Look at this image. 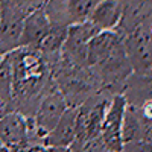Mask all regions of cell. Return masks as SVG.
<instances>
[{
  "instance_id": "1",
  "label": "cell",
  "mask_w": 152,
  "mask_h": 152,
  "mask_svg": "<svg viewBox=\"0 0 152 152\" xmlns=\"http://www.w3.org/2000/svg\"><path fill=\"white\" fill-rule=\"evenodd\" d=\"M96 67H97L96 76L99 75L104 82H107V84L120 82L129 73L128 53L125 52V49L120 44L105 59H102L99 64H96Z\"/></svg>"
},
{
  "instance_id": "2",
  "label": "cell",
  "mask_w": 152,
  "mask_h": 152,
  "mask_svg": "<svg viewBox=\"0 0 152 152\" xmlns=\"http://www.w3.org/2000/svg\"><path fill=\"white\" fill-rule=\"evenodd\" d=\"M67 110V100L59 91H50L44 99H41L37 114V125L41 131H53L56 123Z\"/></svg>"
},
{
  "instance_id": "3",
  "label": "cell",
  "mask_w": 152,
  "mask_h": 152,
  "mask_svg": "<svg viewBox=\"0 0 152 152\" xmlns=\"http://www.w3.org/2000/svg\"><path fill=\"white\" fill-rule=\"evenodd\" d=\"M123 110H125V99L122 96H117L114 99L113 105L110 107L107 119L104 120L102 125L104 140L111 149L120 148V126H122Z\"/></svg>"
},
{
  "instance_id": "4",
  "label": "cell",
  "mask_w": 152,
  "mask_h": 152,
  "mask_svg": "<svg viewBox=\"0 0 152 152\" xmlns=\"http://www.w3.org/2000/svg\"><path fill=\"white\" fill-rule=\"evenodd\" d=\"M49 31H50L49 20L43 14V11L32 12L23 21V29H21V35H20V46L40 43Z\"/></svg>"
},
{
  "instance_id": "5",
  "label": "cell",
  "mask_w": 152,
  "mask_h": 152,
  "mask_svg": "<svg viewBox=\"0 0 152 152\" xmlns=\"http://www.w3.org/2000/svg\"><path fill=\"white\" fill-rule=\"evenodd\" d=\"M26 137V123L18 113H6L0 117V140L5 145L18 146Z\"/></svg>"
},
{
  "instance_id": "6",
  "label": "cell",
  "mask_w": 152,
  "mask_h": 152,
  "mask_svg": "<svg viewBox=\"0 0 152 152\" xmlns=\"http://www.w3.org/2000/svg\"><path fill=\"white\" fill-rule=\"evenodd\" d=\"M117 46H120V41L117 40L113 34H99L91 38L88 43V55H87V62L90 66L99 64L102 59H105Z\"/></svg>"
},
{
  "instance_id": "7",
  "label": "cell",
  "mask_w": 152,
  "mask_h": 152,
  "mask_svg": "<svg viewBox=\"0 0 152 152\" xmlns=\"http://www.w3.org/2000/svg\"><path fill=\"white\" fill-rule=\"evenodd\" d=\"M76 116H78V110L75 107L64 111L62 117L56 123V126L52 131V142L66 145L69 143L76 134Z\"/></svg>"
},
{
  "instance_id": "8",
  "label": "cell",
  "mask_w": 152,
  "mask_h": 152,
  "mask_svg": "<svg viewBox=\"0 0 152 152\" xmlns=\"http://www.w3.org/2000/svg\"><path fill=\"white\" fill-rule=\"evenodd\" d=\"M119 2L117 0H104L102 3H99L94 11L91 12V24L96 29L100 28H108L117 20L119 15Z\"/></svg>"
},
{
  "instance_id": "9",
  "label": "cell",
  "mask_w": 152,
  "mask_h": 152,
  "mask_svg": "<svg viewBox=\"0 0 152 152\" xmlns=\"http://www.w3.org/2000/svg\"><path fill=\"white\" fill-rule=\"evenodd\" d=\"M67 38V29L66 28H53L50 29L46 37L38 43L40 44L41 53L46 55H55L59 52V49L64 46V41Z\"/></svg>"
},
{
  "instance_id": "10",
  "label": "cell",
  "mask_w": 152,
  "mask_h": 152,
  "mask_svg": "<svg viewBox=\"0 0 152 152\" xmlns=\"http://www.w3.org/2000/svg\"><path fill=\"white\" fill-rule=\"evenodd\" d=\"M97 2L99 0H69L67 3L69 14L76 21L84 20L85 17L91 15V12L97 6Z\"/></svg>"
},
{
  "instance_id": "11",
  "label": "cell",
  "mask_w": 152,
  "mask_h": 152,
  "mask_svg": "<svg viewBox=\"0 0 152 152\" xmlns=\"http://www.w3.org/2000/svg\"><path fill=\"white\" fill-rule=\"evenodd\" d=\"M0 152H9V151H8V148H6V146L0 145Z\"/></svg>"
},
{
  "instance_id": "12",
  "label": "cell",
  "mask_w": 152,
  "mask_h": 152,
  "mask_svg": "<svg viewBox=\"0 0 152 152\" xmlns=\"http://www.w3.org/2000/svg\"><path fill=\"white\" fill-rule=\"evenodd\" d=\"M0 20H2V5H0Z\"/></svg>"
}]
</instances>
